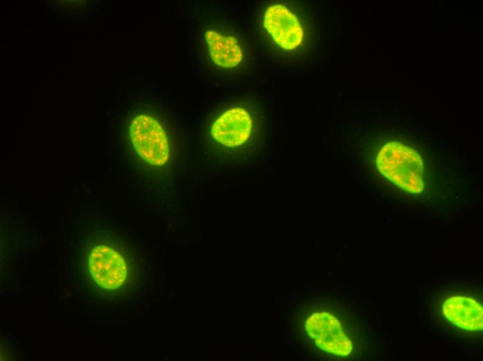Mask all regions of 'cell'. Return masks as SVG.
Segmentation results:
<instances>
[{"label":"cell","mask_w":483,"mask_h":361,"mask_svg":"<svg viewBox=\"0 0 483 361\" xmlns=\"http://www.w3.org/2000/svg\"><path fill=\"white\" fill-rule=\"evenodd\" d=\"M260 117L248 102L228 103L206 120L202 137L204 148L221 163H244L260 142Z\"/></svg>","instance_id":"obj_4"},{"label":"cell","mask_w":483,"mask_h":361,"mask_svg":"<svg viewBox=\"0 0 483 361\" xmlns=\"http://www.w3.org/2000/svg\"><path fill=\"white\" fill-rule=\"evenodd\" d=\"M423 298L425 320L459 347H473L482 335L480 281L448 279L427 287Z\"/></svg>","instance_id":"obj_1"},{"label":"cell","mask_w":483,"mask_h":361,"mask_svg":"<svg viewBox=\"0 0 483 361\" xmlns=\"http://www.w3.org/2000/svg\"><path fill=\"white\" fill-rule=\"evenodd\" d=\"M71 269L77 287L92 301L121 299L135 291V264L114 242L92 245Z\"/></svg>","instance_id":"obj_3"},{"label":"cell","mask_w":483,"mask_h":361,"mask_svg":"<svg viewBox=\"0 0 483 361\" xmlns=\"http://www.w3.org/2000/svg\"><path fill=\"white\" fill-rule=\"evenodd\" d=\"M127 137L135 153L148 165L161 167L172 157L170 131L157 114L137 110L130 115Z\"/></svg>","instance_id":"obj_6"},{"label":"cell","mask_w":483,"mask_h":361,"mask_svg":"<svg viewBox=\"0 0 483 361\" xmlns=\"http://www.w3.org/2000/svg\"><path fill=\"white\" fill-rule=\"evenodd\" d=\"M260 23L266 37L283 53H295L305 43L306 31L303 22L284 3L268 5L262 11Z\"/></svg>","instance_id":"obj_7"},{"label":"cell","mask_w":483,"mask_h":361,"mask_svg":"<svg viewBox=\"0 0 483 361\" xmlns=\"http://www.w3.org/2000/svg\"><path fill=\"white\" fill-rule=\"evenodd\" d=\"M310 304L300 317V333L305 340L328 358H358L368 337L364 319L344 303L312 301Z\"/></svg>","instance_id":"obj_2"},{"label":"cell","mask_w":483,"mask_h":361,"mask_svg":"<svg viewBox=\"0 0 483 361\" xmlns=\"http://www.w3.org/2000/svg\"><path fill=\"white\" fill-rule=\"evenodd\" d=\"M196 43L203 65L219 74H232L243 69L246 60L239 36L219 21L206 17L196 28Z\"/></svg>","instance_id":"obj_5"}]
</instances>
